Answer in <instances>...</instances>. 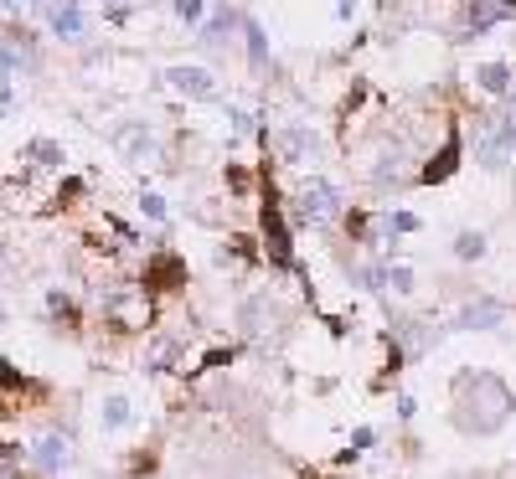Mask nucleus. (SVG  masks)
<instances>
[{"instance_id": "nucleus-4", "label": "nucleus", "mask_w": 516, "mask_h": 479, "mask_svg": "<svg viewBox=\"0 0 516 479\" xmlns=\"http://www.w3.org/2000/svg\"><path fill=\"white\" fill-rule=\"evenodd\" d=\"M114 145H119V155H124V160H135V165H150V160H155V134L140 119H135V124H119Z\"/></svg>"}, {"instance_id": "nucleus-3", "label": "nucleus", "mask_w": 516, "mask_h": 479, "mask_svg": "<svg viewBox=\"0 0 516 479\" xmlns=\"http://www.w3.org/2000/svg\"><path fill=\"white\" fill-rule=\"evenodd\" d=\"M42 21L52 27L58 42H73V47L89 36V11L83 5H42Z\"/></svg>"}, {"instance_id": "nucleus-15", "label": "nucleus", "mask_w": 516, "mask_h": 479, "mask_svg": "<svg viewBox=\"0 0 516 479\" xmlns=\"http://www.w3.org/2000/svg\"><path fill=\"white\" fill-rule=\"evenodd\" d=\"M124 422H129V402L114 397V402H109V413H104V428H124Z\"/></svg>"}, {"instance_id": "nucleus-9", "label": "nucleus", "mask_w": 516, "mask_h": 479, "mask_svg": "<svg viewBox=\"0 0 516 479\" xmlns=\"http://www.w3.org/2000/svg\"><path fill=\"white\" fill-rule=\"evenodd\" d=\"M512 16H516V5H470V11H465L470 31H486V27H496V21H512Z\"/></svg>"}, {"instance_id": "nucleus-1", "label": "nucleus", "mask_w": 516, "mask_h": 479, "mask_svg": "<svg viewBox=\"0 0 516 479\" xmlns=\"http://www.w3.org/2000/svg\"><path fill=\"white\" fill-rule=\"evenodd\" d=\"M475 155H481V165H490V171H501V165L512 160L516 155V119L512 114H490V119L481 124Z\"/></svg>"}, {"instance_id": "nucleus-16", "label": "nucleus", "mask_w": 516, "mask_h": 479, "mask_svg": "<svg viewBox=\"0 0 516 479\" xmlns=\"http://www.w3.org/2000/svg\"><path fill=\"white\" fill-rule=\"evenodd\" d=\"M176 16H181V21H202V16H207V5H196V0H181V5H176Z\"/></svg>"}, {"instance_id": "nucleus-8", "label": "nucleus", "mask_w": 516, "mask_h": 479, "mask_svg": "<svg viewBox=\"0 0 516 479\" xmlns=\"http://www.w3.org/2000/svg\"><path fill=\"white\" fill-rule=\"evenodd\" d=\"M501 320H506V309H501V304H490V300H481V304H470V309H459L455 325L459 330H496Z\"/></svg>"}, {"instance_id": "nucleus-12", "label": "nucleus", "mask_w": 516, "mask_h": 479, "mask_svg": "<svg viewBox=\"0 0 516 479\" xmlns=\"http://www.w3.org/2000/svg\"><path fill=\"white\" fill-rule=\"evenodd\" d=\"M455 160H459V134H450V145H444V155H439V165H428L424 180H444L450 171H455Z\"/></svg>"}, {"instance_id": "nucleus-13", "label": "nucleus", "mask_w": 516, "mask_h": 479, "mask_svg": "<svg viewBox=\"0 0 516 479\" xmlns=\"http://www.w3.org/2000/svg\"><path fill=\"white\" fill-rule=\"evenodd\" d=\"M27 160H31V165H58L62 150L52 145V140H36V145H27Z\"/></svg>"}, {"instance_id": "nucleus-18", "label": "nucleus", "mask_w": 516, "mask_h": 479, "mask_svg": "<svg viewBox=\"0 0 516 479\" xmlns=\"http://www.w3.org/2000/svg\"><path fill=\"white\" fill-rule=\"evenodd\" d=\"M11 464H16V449H11V444H0V469H11Z\"/></svg>"}, {"instance_id": "nucleus-10", "label": "nucleus", "mask_w": 516, "mask_h": 479, "mask_svg": "<svg viewBox=\"0 0 516 479\" xmlns=\"http://www.w3.org/2000/svg\"><path fill=\"white\" fill-rule=\"evenodd\" d=\"M475 83H481L486 93H506L512 88V67H506V62H486V67L475 72Z\"/></svg>"}, {"instance_id": "nucleus-14", "label": "nucleus", "mask_w": 516, "mask_h": 479, "mask_svg": "<svg viewBox=\"0 0 516 479\" xmlns=\"http://www.w3.org/2000/svg\"><path fill=\"white\" fill-rule=\"evenodd\" d=\"M481 253H486V238H481V232H459L455 258H481Z\"/></svg>"}, {"instance_id": "nucleus-11", "label": "nucleus", "mask_w": 516, "mask_h": 479, "mask_svg": "<svg viewBox=\"0 0 516 479\" xmlns=\"http://www.w3.org/2000/svg\"><path fill=\"white\" fill-rule=\"evenodd\" d=\"M315 150H320V140H315L310 129H289V134H284V155H289V160H310Z\"/></svg>"}, {"instance_id": "nucleus-6", "label": "nucleus", "mask_w": 516, "mask_h": 479, "mask_svg": "<svg viewBox=\"0 0 516 479\" xmlns=\"http://www.w3.org/2000/svg\"><path fill=\"white\" fill-rule=\"evenodd\" d=\"M264 238H269V258L289 269V263H295V253H289V232H284V217H279L273 191H269V201H264Z\"/></svg>"}, {"instance_id": "nucleus-2", "label": "nucleus", "mask_w": 516, "mask_h": 479, "mask_svg": "<svg viewBox=\"0 0 516 479\" xmlns=\"http://www.w3.org/2000/svg\"><path fill=\"white\" fill-rule=\"evenodd\" d=\"M335 211H341V191H335L331 180H304L300 186V217L310 227H326Z\"/></svg>"}, {"instance_id": "nucleus-17", "label": "nucleus", "mask_w": 516, "mask_h": 479, "mask_svg": "<svg viewBox=\"0 0 516 479\" xmlns=\"http://www.w3.org/2000/svg\"><path fill=\"white\" fill-rule=\"evenodd\" d=\"M21 382V371H11V361H0V387H16Z\"/></svg>"}, {"instance_id": "nucleus-7", "label": "nucleus", "mask_w": 516, "mask_h": 479, "mask_svg": "<svg viewBox=\"0 0 516 479\" xmlns=\"http://www.w3.org/2000/svg\"><path fill=\"white\" fill-rule=\"evenodd\" d=\"M166 83H171L176 93H186V98H217V78L207 72V67H171Z\"/></svg>"}, {"instance_id": "nucleus-5", "label": "nucleus", "mask_w": 516, "mask_h": 479, "mask_svg": "<svg viewBox=\"0 0 516 479\" xmlns=\"http://www.w3.org/2000/svg\"><path fill=\"white\" fill-rule=\"evenodd\" d=\"M31 459H36V469H42V475H58V469L73 464V438H67V433H47V438H36Z\"/></svg>"}]
</instances>
